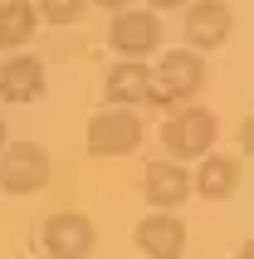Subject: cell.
Returning a JSON list of instances; mask_svg holds the SVG:
<instances>
[{
    "label": "cell",
    "mask_w": 254,
    "mask_h": 259,
    "mask_svg": "<svg viewBox=\"0 0 254 259\" xmlns=\"http://www.w3.org/2000/svg\"><path fill=\"white\" fill-rule=\"evenodd\" d=\"M44 93V64L39 54H10L0 64V98L5 103H29Z\"/></svg>",
    "instance_id": "obj_10"
},
{
    "label": "cell",
    "mask_w": 254,
    "mask_h": 259,
    "mask_svg": "<svg viewBox=\"0 0 254 259\" xmlns=\"http://www.w3.org/2000/svg\"><path fill=\"white\" fill-rule=\"evenodd\" d=\"M142 147V117L132 108H108L88 117V157H127Z\"/></svg>",
    "instance_id": "obj_4"
},
{
    "label": "cell",
    "mask_w": 254,
    "mask_h": 259,
    "mask_svg": "<svg viewBox=\"0 0 254 259\" xmlns=\"http://www.w3.org/2000/svg\"><path fill=\"white\" fill-rule=\"evenodd\" d=\"M0 147H5V117H0Z\"/></svg>",
    "instance_id": "obj_18"
},
{
    "label": "cell",
    "mask_w": 254,
    "mask_h": 259,
    "mask_svg": "<svg viewBox=\"0 0 254 259\" xmlns=\"http://www.w3.org/2000/svg\"><path fill=\"white\" fill-rule=\"evenodd\" d=\"M191 15H186V49H220L235 29V15H230L225 0H186Z\"/></svg>",
    "instance_id": "obj_6"
},
{
    "label": "cell",
    "mask_w": 254,
    "mask_h": 259,
    "mask_svg": "<svg viewBox=\"0 0 254 259\" xmlns=\"http://www.w3.org/2000/svg\"><path fill=\"white\" fill-rule=\"evenodd\" d=\"M39 29V10L29 0H5L0 5V49H25Z\"/></svg>",
    "instance_id": "obj_13"
},
{
    "label": "cell",
    "mask_w": 254,
    "mask_h": 259,
    "mask_svg": "<svg viewBox=\"0 0 254 259\" xmlns=\"http://www.w3.org/2000/svg\"><path fill=\"white\" fill-rule=\"evenodd\" d=\"M205 88V59L191 54V49H176V54H161V64L152 69V93L147 103L156 108H171V103H186L191 93Z\"/></svg>",
    "instance_id": "obj_2"
},
{
    "label": "cell",
    "mask_w": 254,
    "mask_h": 259,
    "mask_svg": "<svg viewBox=\"0 0 254 259\" xmlns=\"http://www.w3.org/2000/svg\"><path fill=\"white\" fill-rule=\"evenodd\" d=\"M244 181V161L240 157H200V171H196V196L205 201H230Z\"/></svg>",
    "instance_id": "obj_12"
},
{
    "label": "cell",
    "mask_w": 254,
    "mask_h": 259,
    "mask_svg": "<svg viewBox=\"0 0 254 259\" xmlns=\"http://www.w3.org/2000/svg\"><path fill=\"white\" fill-rule=\"evenodd\" d=\"M103 93H108L113 108H137V103H147V93H152V69H147L142 59H122V64L108 69Z\"/></svg>",
    "instance_id": "obj_11"
},
{
    "label": "cell",
    "mask_w": 254,
    "mask_h": 259,
    "mask_svg": "<svg viewBox=\"0 0 254 259\" xmlns=\"http://www.w3.org/2000/svg\"><path fill=\"white\" fill-rule=\"evenodd\" d=\"M186 0H147V10H181Z\"/></svg>",
    "instance_id": "obj_16"
},
{
    "label": "cell",
    "mask_w": 254,
    "mask_h": 259,
    "mask_svg": "<svg viewBox=\"0 0 254 259\" xmlns=\"http://www.w3.org/2000/svg\"><path fill=\"white\" fill-rule=\"evenodd\" d=\"M142 196L156 205V210H181L186 196H191V171H186L181 161H152L147 176H142Z\"/></svg>",
    "instance_id": "obj_9"
},
{
    "label": "cell",
    "mask_w": 254,
    "mask_h": 259,
    "mask_svg": "<svg viewBox=\"0 0 254 259\" xmlns=\"http://www.w3.org/2000/svg\"><path fill=\"white\" fill-rule=\"evenodd\" d=\"M240 259H254V245H249V240L240 245Z\"/></svg>",
    "instance_id": "obj_17"
},
{
    "label": "cell",
    "mask_w": 254,
    "mask_h": 259,
    "mask_svg": "<svg viewBox=\"0 0 254 259\" xmlns=\"http://www.w3.org/2000/svg\"><path fill=\"white\" fill-rule=\"evenodd\" d=\"M132 240H137V249L147 259H181L186 254V220L171 215V210H156L132 230Z\"/></svg>",
    "instance_id": "obj_8"
},
{
    "label": "cell",
    "mask_w": 254,
    "mask_h": 259,
    "mask_svg": "<svg viewBox=\"0 0 254 259\" xmlns=\"http://www.w3.org/2000/svg\"><path fill=\"white\" fill-rule=\"evenodd\" d=\"M215 132H220V122H215L210 108L186 103V108H176V113L161 122V147H166L171 161H200V157H210Z\"/></svg>",
    "instance_id": "obj_1"
},
{
    "label": "cell",
    "mask_w": 254,
    "mask_h": 259,
    "mask_svg": "<svg viewBox=\"0 0 254 259\" xmlns=\"http://www.w3.org/2000/svg\"><path fill=\"white\" fill-rule=\"evenodd\" d=\"M34 10H39V20H49V25H78L83 10H88V0H39Z\"/></svg>",
    "instance_id": "obj_14"
},
{
    "label": "cell",
    "mask_w": 254,
    "mask_h": 259,
    "mask_svg": "<svg viewBox=\"0 0 254 259\" xmlns=\"http://www.w3.org/2000/svg\"><path fill=\"white\" fill-rule=\"evenodd\" d=\"M39 240H44V254H54V259H88L93 245H98V230L83 210H54L44 220Z\"/></svg>",
    "instance_id": "obj_5"
},
{
    "label": "cell",
    "mask_w": 254,
    "mask_h": 259,
    "mask_svg": "<svg viewBox=\"0 0 254 259\" xmlns=\"http://www.w3.org/2000/svg\"><path fill=\"white\" fill-rule=\"evenodd\" d=\"M93 5H103V10H113V15H117V10H132L137 0H93Z\"/></svg>",
    "instance_id": "obj_15"
},
{
    "label": "cell",
    "mask_w": 254,
    "mask_h": 259,
    "mask_svg": "<svg viewBox=\"0 0 254 259\" xmlns=\"http://www.w3.org/2000/svg\"><path fill=\"white\" fill-rule=\"evenodd\" d=\"M108 44H113L117 54H152L156 44H161V20H156V10H117L113 25H108Z\"/></svg>",
    "instance_id": "obj_7"
},
{
    "label": "cell",
    "mask_w": 254,
    "mask_h": 259,
    "mask_svg": "<svg viewBox=\"0 0 254 259\" xmlns=\"http://www.w3.org/2000/svg\"><path fill=\"white\" fill-rule=\"evenodd\" d=\"M49 186V152L39 142H5L0 147V191L29 196Z\"/></svg>",
    "instance_id": "obj_3"
}]
</instances>
